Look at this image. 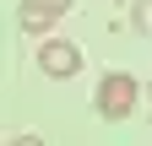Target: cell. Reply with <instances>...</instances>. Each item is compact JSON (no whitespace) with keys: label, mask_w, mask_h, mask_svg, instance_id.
Returning <instances> with one entry per match:
<instances>
[{"label":"cell","mask_w":152,"mask_h":146,"mask_svg":"<svg viewBox=\"0 0 152 146\" xmlns=\"http://www.w3.org/2000/svg\"><path fill=\"white\" fill-rule=\"evenodd\" d=\"M136 98H141V81L130 76V70H109V76L98 81V114L103 119H130L136 114Z\"/></svg>","instance_id":"6da1fadb"},{"label":"cell","mask_w":152,"mask_h":146,"mask_svg":"<svg viewBox=\"0 0 152 146\" xmlns=\"http://www.w3.org/2000/svg\"><path fill=\"white\" fill-rule=\"evenodd\" d=\"M38 70L54 81H71L76 70H82V49H76L71 38H44L38 43Z\"/></svg>","instance_id":"7a4b0ae2"},{"label":"cell","mask_w":152,"mask_h":146,"mask_svg":"<svg viewBox=\"0 0 152 146\" xmlns=\"http://www.w3.org/2000/svg\"><path fill=\"white\" fill-rule=\"evenodd\" d=\"M16 22H22V33H49L54 22H60V16H49L44 6H27V0H22V11H16Z\"/></svg>","instance_id":"3957f363"},{"label":"cell","mask_w":152,"mask_h":146,"mask_svg":"<svg viewBox=\"0 0 152 146\" xmlns=\"http://www.w3.org/2000/svg\"><path fill=\"white\" fill-rule=\"evenodd\" d=\"M130 27L152 38V0H136V6H130Z\"/></svg>","instance_id":"277c9868"},{"label":"cell","mask_w":152,"mask_h":146,"mask_svg":"<svg viewBox=\"0 0 152 146\" xmlns=\"http://www.w3.org/2000/svg\"><path fill=\"white\" fill-rule=\"evenodd\" d=\"M27 6H44V11H49V16H65V11H71V6H76V0H27Z\"/></svg>","instance_id":"5b68a950"},{"label":"cell","mask_w":152,"mask_h":146,"mask_svg":"<svg viewBox=\"0 0 152 146\" xmlns=\"http://www.w3.org/2000/svg\"><path fill=\"white\" fill-rule=\"evenodd\" d=\"M6 146H49V141H44V135H11Z\"/></svg>","instance_id":"8992f818"},{"label":"cell","mask_w":152,"mask_h":146,"mask_svg":"<svg viewBox=\"0 0 152 146\" xmlns=\"http://www.w3.org/2000/svg\"><path fill=\"white\" fill-rule=\"evenodd\" d=\"M147 98H152V81H147Z\"/></svg>","instance_id":"52a82bcc"}]
</instances>
